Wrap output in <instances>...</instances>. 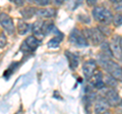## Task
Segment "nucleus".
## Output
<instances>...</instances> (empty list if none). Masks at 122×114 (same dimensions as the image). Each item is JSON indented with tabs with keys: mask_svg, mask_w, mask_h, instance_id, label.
<instances>
[{
	"mask_svg": "<svg viewBox=\"0 0 122 114\" xmlns=\"http://www.w3.org/2000/svg\"><path fill=\"white\" fill-rule=\"evenodd\" d=\"M99 61H100L101 65L106 70L107 73L111 74L118 82L122 83V67L120 64H118L116 61L104 56L103 54L99 56Z\"/></svg>",
	"mask_w": 122,
	"mask_h": 114,
	"instance_id": "obj_1",
	"label": "nucleus"
},
{
	"mask_svg": "<svg viewBox=\"0 0 122 114\" xmlns=\"http://www.w3.org/2000/svg\"><path fill=\"white\" fill-rule=\"evenodd\" d=\"M92 14L95 21L102 25H110L113 21V13L112 11L106 8L104 6H94L92 10Z\"/></svg>",
	"mask_w": 122,
	"mask_h": 114,
	"instance_id": "obj_2",
	"label": "nucleus"
},
{
	"mask_svg": "<svg viewBox=\"0 0 122 114\" xmlns=\"http://www.w3.org/2000/svg\"><path fill=\"white\" fill-rule=\"evenodd\" d=\"M83 34L86 37L87 40H90L94 45H101L105 41V35L103 34L99 28H91V29H85Z\"/></svg>",
	"mask_w": 122,
	"mask_h": 114,
	"instance_id": "obj_3",
	"label": "nucleus"
},
{
	"mask_svg": "<svg viewBox=\"0 0 122 114\" xmlns=\"http://www.w3.org/2000/svg\"><path fill=\"white\" fill-rule=\"evenodd\" d=\"M69 42L78 47H86L89 45V42L83 32H81V30L78 29H73L71 31L69 35Z\"/></svg>",
	"mask_w": 122,
	"mask_h": 114,
	"instance_id": "obj_4",
	"label": "nucleus"
},
{
	"mask_svg": "<svg viewBox=\"0 0 122 114\" xmlns=\"http://www.w3.org/2000/svg\"><path fill=\"white\" fill-rule=\"evenodd\" d=\"M41 40H39L36 36H29L26 39L22 42L21 46H20V50L24 53H30L34 52L36 49L40 46L41 44Z\"/></svg>",
	"mask_w": 122,
	"mask_h": 114,
	"instance_id": "obj_5",
	"label": "nucleus"
},
{
	"mask_svg": "<svg viewBox=\"0 0 122 114\" xmlns=\"http://www.w3.org/2000/svg\"><path fill=\"white\" fill-rule=\"evenodd\" d=\"M97 67H98L97 61L94 60V59H89V60H86V61L83 62L82 73H83V77L86 78V79L90 81V79L92 78V77L96 73Z\"/></svg>",
	"mask_w": 122,
	"mask_h": 114,
	"instance_id": "obj_6",
	"label": "nucleus"
},
{
	"mask_svg": "<svg viewBox=\"0 0 122 114\" xmlns=\"http://www.w3.org/2000/svg\"><path fill=\"white\" fill-rule=\"evenodd\" d=\"M0 26L4 30V32L8 35H13L14 34V24L13 20L11 18L7 13H1L0 16Z\"/></svg>",
	"mask_w": 122,
	"mask_h": 114,
	"instance_id": "obj_7",
	"label": "nucleus"
},
{
	"mask_svg": "<svg viewBox=\"0 0 122 114\" xmlns=\"http://www.w3.org/2000/svg\"><path fill=\"white\" fill-rule=\"evenodd\" d=\"M104 98L110 106H118L121 103V98L119 94L114 90V88H109L108 90H106L104 93Z\"/></svg>",
	"mask_w": 122,
	"mask_h": 114,
	"instance_id": "obj_8",
	"label": "nucleus"
},
{
	"mask_svg": "<svg viewBox=\"0 0 122 114\" xmlns=\"http://www.w3.org/2000/svg\"><path fill=\"white\" fill-rule=\"evenodd\" d=\"M57 10L53 7H45V8H37L36 16L42 18V20H49L56 16Z\"/></svg>",
	"mask_w": 122,
	"mask_h": 114,
	"instance_id": "obj_9",
	"label": "nucleus"
},
{
	"mask_svg": "<svg viewBox=\"0 0 122 114\" xmlns=\"http://www.w3.org/2000/svg\"><path fill=\"white\" fill-rule=\"evenodd\" d=\"M110 108L109 103L107 102L105 98H98L95 101V106H94V111L95 113H104L107 112Z\"/></svg>",
	"mask_w": 122,
	"mask_h": 114,
	"instance_id": "obj_10",
	"label": "nucleus"
},
{
	"mask_svg": "<svg viewBox=\"0 0 122 114\" xmlns=\"http://www.w3.org/2000/svg\"><path fill=\"white\" fill-rule=\"evenodd\" d=\"M120 38L121 37H119L118 35H115L112 38L111 43H110V47H111L113 55L114 57H117V58H120L122 54V51L120 48Z\"/></svg>",
	"mask_w": 122,
	"mask_h": 114,
	"instance_id": "obj_11",
	"label": "nucleus"
},
{
	"mask_svg": "<svg viewBox=\"0 0 122 114\" xmlns=\"http://www.w3.org/2000/svg\"><path fill=\"white\" fill-rule=\"evenodd\" d=\"M91 79H93L92 81V87L97 90H101L104 88L105 86V82L103 81V73L101 71H96V73H95L93 77H92Z\"/></svg>",
	"mask_w": 122,
	"mask_h": 114,
	"instance_id": "obj_12",
	"label": "nucleus"
},
{
	"mask_svg": "<svg viewBox=\"0 0 122 114\" xmlns=\"http://www.w3.org/2000/svg\"><path fill=\"white\" fill-rule=\"evenodd\" d=\"M43 24H44V21L39 20L32 25V32L34 34V36H36L39 40H42L45 37L43 33Z\"/></svg>",
	"mask_w": 122,
	"mask_h": 114,
	"instance_id": "obj_13",
	"label": "nucleus"
},
{
	"mask_svg": "<svg viewBox=\"0 0 122 114\" xmlns=\"http://www.w3.org/2000/svg\"><path fill=\"white\" fill-rule=\"evenodd\" d=\"M65 55L67 57V60H68V63H69V67L71 69H75L77 68L78 66V63H79V59H78V56H76L73 53H71L69 51H65Z\"/></svg>",
	"mask_w": 122,
	"mask_h": 114,
	"instance_id": "obj_14",
	"label": "nucleus"
},
{
	"mask_svg": "<svg viewBox=\"0 0 122 114\" xmlns=\"http://www.w3.org/2000/svg\"><path fill=\"white\" fill-rule=\"evenodd\" d=\"M32 29V26L25 21V20H18L17 21V32L20 36L25 35L29 30Z\"/></svg>",
	"mask_w": 122,
	"mask_h": 114,
	"instance_id": "obj_15",
	"label": "nucleus"
},
{
	"mask_svg": "<svg viewBox=\"0 0 122 114\" xmlns=\"http://www.w3.org/2000/svg\"><path fill=\"white\" fill-rule=\"evenodd\" d=\"M37 8L35 7H25V8L21 9V16L24 17V20H30L33 16H36Z\"/></svg>",
	"mask_w": 122,
	"mask_h": 114,
	"instance_id": "obj_16",
	"label": "nucleus"
},
{
	"mask_svg": "<svg viewBox=\"0 0 122 114\" xmlns=\"http://www.w3.org/2000/svg\"><path fill=\"white\" fill-rule=\"evenodd\" d=\"M101 52H102L103 55L108 57V58H112V57L114 56L113 52L111 50V47H110V44L107 43V42H105V41L101 44Z\"/></svg>",
	"mask_w": 122,
	"mask_h": 114,
	"instance_id": "obj_17",
	"label": "nucleus"
},
{
	"mask_svg": "<svg viewBox=\"0 0 122 114\" xmlns=\"http://www.w3.org/2000/svg\"><path fill=\"white\" fill-rule=\"evenodd\" d=\"M104 82H105V85L110 87V88H115V87L117 86V83H118L117 79L114 77H112L111 74H109V73H107L105 75Z\"/></svg>",
	"mask_w": 122,
	"mask_h": 114,
	"instance_id": "obj_18",
	"label": "nucleus"
},
{
	"mask_svg": "<svg viewBox=\"0 0 122 114\" xmlns=\"http://www.w3.org/2000/svg\"><path fill=\"white\" fill-rule=\"evenodd\" d=\"M113 24L115 26H122V13H116L113 16Z\"/></svg>",
	"mask_w": 122,
	"mask_h": 114,
	"instance_id": "obj_19",
	"label": "nucleus"
},
{
	"mask_svg": "<svg viewBox=\"0 0 122 114\" xmlns=\"http://www.w3.org/2000/svg\"><path fill=\"white\" fill-rule=\"evenodd\" d=\"M108 26L109 25H103L102 24V26H98L99 30H100V31L105 35V37H108V36H110V34H111V29H110Z\"/></svg>",
	"mask_w": 122,
	"mask_h": 114,
	"instance_id": "obj_20",
	"label": "nucleus"
},
{
	"mask_svg": "<svg viewBox=\"0 0 122 114\" xmlns=\"http://www.w3.org/2000/svg\"><path fill=\"white\" fill-rule=\"evenodd\" d=\"M7 44V36L4 32H0V48H4Z\"/></svg>",
	"mask_w": 122,
	"mask_h": 114,
	"instance_id": "obj_21",
	"label": "nucleus"
},
{
	"mask_svg": "<svg viewBox=\"0 0 122 114\" xmlns=\"http://www.w3.org/2000/svg\"><path fill=\"white\" fill-rule=\"evenodd\" d=\"M34 2H35L38 6H44L45 7V6L50 5L52 0H34Z\"/></svg>",
	"mask_w": 122,
	"mask_h": 114,
	"instance_id": "obj_22",
	"label": "nucleus"
},
{
	"mask_svg": "<svg viewBox=\"0 0 122 114\" xmlns=\"http://www.w3.org/2000/svg\"><path fill=\"white\" fill-rule=\"evenodd\" d=\"M114 9H115L117 12H120V11H122V0L120 2L114 3Z\"/></svg>",
	"mask_w": 122,
	"mask_h": 114,
	"instance_id": "obj_23",
	"label": "nucleus"
},
{
	"mask_svg": "<svg viewBox=\"0 0 122 114\" xmlns=\"http://www.w3.org/2000/svg\"><path fill=\"white\" fill-rule=\"evenodd\" d=\"M13 3L18 7H22L25 5V0H12Z\"/></svg>",
	"mask_w": 122,
	"mask_h": 114,
	"instance_id": "obj_24",
	"label": "nucleus"
},
{
	"mask_svg": "<svg viewBox=\"0 0 122 114\" xmlns=\"http://www.w3.org/2000/svg\"><path fill=\"white\" fill-rule=\"evenodd\" d=\"M97 2H98V0H86V3H87V5H89V6H92V7L96 6Z\"/></svg>",
	"mask_w": 122,
	"mask_h": 114,
	"instance_id": "obj_25",
	"label": "nucleus"
},
{
	"mask_svg": "<svg viewBox=\"0 0 122 114\" xmlns=\"http://www.w3.org/2000/svg\"><path fill=\"white\" fill-rule=\"evenodd\" d=\"M110 1H111L112 3H117V2H120L121 0H110Z\"/></svg>",
	"mask_w": 122,
	"mask_h": 114,
	"instance_id": "obj_26",
	"label": "nucleus"
},
{
	"mask_svg": "<svg viewBox=\"0 0 122 114\" xmlns=\"http://www.w3.org/2000/svg\"><path fill=\"white\" fill-rule=\"evenodd\" d=\"M120 48H121V51H122V37L120 38Z\"/></svg>",
	"mask_w": 122,
	"mask_h": 114,
	"instance_id": "obj_27",
	"label": "nucleus"
},
{
	"mask_svg": "<svg viewBox=\"0 0 122 114\" xmlns=\"http://www.w3.org/2000/svg\"><path fill=\"white\" fill-rule=\"evenodd\" d=\"M28 2H34V0H26Z\"/></svg>",
	"mask_w": 122,
	"mask_h": 114,
	"instance_id": "obj_28",
	"label": "nucleus"
},
{
	"mask_svg": "<svg viewBox=\"0 0 122 114\" xmlns=\"http://www.w3.org/2000/svg\"><path fill=\"white\" fill-rule=\"evenodd\" d=\"M1 13H2V12H1V10H0V16H1Z\"/></svg>",
	"mask_w": 122,
	"mask_h": 114,
	"instance_id": "obj_29",
	"label": "nucleus"
}]
</instances>
